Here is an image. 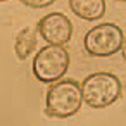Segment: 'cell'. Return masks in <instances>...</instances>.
I'll use <instances>...</instances> for the list:
<instances>
[{
	"mask_svg": "<svg viewBox=\"0 0 126 126\" xmlns=\"http://www.w3.org/2000/svg\"><path fill=\"white\" fill-rule=\"evenodd\" d=\"M83 104V93L81 85H78L74 79H62L54 81L45 97V114L48 117L66 119L74 116Z\"/></svg>",
	"mask_w": 126,
	"mask_h": 126,
	"instance_id": "obj_1",
	"label": "cell"
},
{
	"mask_svg": "<svg viewBox=\"0 0 126 126\" xmlns=\"http://www.w3.org/2000/svg\"><path fill=\"white\" fill-rule=\"evenodd\" d=\"M123 92L119 78L112 73H93L81 83L83 102L93 109H104L112 105Z\"/></svg>",
	"mask_w": 126,
	"mask_h": 126,
	"instance_id": "obj_2",
	"label": "cell"
},
{
	"mask_svg": "<svg viewBox=\"0 0 126 126\" xmlns=\"http://www.w3.org/2000/svg\"><path fill=\"white\" fill-rule=\"evenodd\" d=\"M69 52L62 45H47L38 50L33 61V74L38 81L54 83L59 81L69 67Z\"/></svg>",
	"mask_w": 126,
	"mask_h": 126,
	"instance_id": "obj_3",
	"label": "cell"
},
{
	"mask_svg": "<svg viewBox=\"0 0 126 126\" xmlns=\"http://www.w3.org/2000/svg\"><path fill=\"white\" fill-rule=\"evenodd\" d=\"M123 31L117 24L102 23L85 35V48L93 57H109L121 50Z\"/></svg>",
	"mask_w": 126,
	"mask_h": 126,
	"instance_id": "obj_4",
	"label": "cell"
},
{
	"mask_svg": "<svg viewBox=\"0 0 126 126\" xmlns=\"http://www.w3.org/2000/svg\"><path fill=\"white\" fill-rule=\"evenodd\" d=\"M38 33L52 45H66L73 36V23L67 16L52 12L38 21Z\"/></svg>",
	"mask_w": 126,
	"mask_h": 126,
	"instance_id": "obj_5",
	"label": "cell"
},
{
	"mask_svg": "<svg viewBox=\"0 0 126 126\" xmlns=\"http://www.w3.org/2000/svg\"><path fill=\"white\" fill-rule=\"evenodd\" d=\"M69 7L85 21H98L105 14V0H69Z\"/></svg>",
	"mask_w": 126,
	"mask_h": 126,
	"instance_id": "obj_6",
	"label": "cell"
},
{
	"mask_svg": "<svg viewBox=\"0 0 126 126\" xmlns=\"http://www.w3.org/2000/svg\"><path fill=\"white\" fill-rule=\"evenodd\" d=\"M36 35H38V24L26 26L24 30L19 31V35L16 36V43H14V52H16L17 59L24 61L33 54V50L36 47Z\"/></svg>",
	"mask_w": 126,
	"mask_h": 126,
	"instance_id": "obj_7",
	"label": "cell"
},
{
	"mask_svg": "<svg viewBox=\"0 0 126 126\" xmlns=\"http://www.w3.org/2000/svg\"><path fill=\"white\" fill-rule=\"evenodd\" d=\"M19 2L28 5V7H33V9H43V7L52 5L55 0H19Z\"/></svg>",
	"mask_w": 126,
	"mask_h": 126,
	"instance_id": "obj_8",
	"label": "cell"
},
{
	"mask_svg": "<svg viewBox=\"0 0 126 126\" xmlns=\"http://www.w3.org/2000/svg\"><path fill=\"white\" fill-rule=\"evenodd\" d=\"M121 52H123V59L126 61V38H123V45H121Z\"/></svg>",
	"mask_w": 126,
	"mask_h": 126,
	"instance_id": "obj_9",
	"label": "cell"
},
{
	"mask_svg": "<svg viewBox=\"0 0 126 126\" xmlns=\"http://www.w3.org/2000/svg\"><path fill=\"white\" fill-rule=\"evenodd\" d=\"M117 2H126V0H117Z\"/></svg>",
	"mask_w": 126,
	"mask_h": 126,
	"instance_id": "obj_10",
	"label": "cell"
},
{
	"mask_svg": "<svg viewBox=\"0 0 126 126\" xmlns=\"http://www.w3.org/2000/svg\"><path fill=\"white\" fill-rule=\"evenodd\" d=\"M0 2H5V0H0Z\"/></svg>",
	"mask_w": 126,
	"mask_h": 126,
	"instance_id": "obj_11",
	"label": "cell"
}]
</instances>
